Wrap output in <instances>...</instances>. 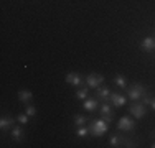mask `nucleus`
<instances>
[{
  "instance_id": "nucleus-1",
  "label": "nucleus",
  "mask_w": 155,
  "mask_h": 148,
  "mask_svg": "<svg viewBox=\"0 0 155 148\" xmlns=\"http://www.w3.org/2000/svg\"><path fill=\"white\" fill-rule=\"evenodd\" d=\"M109 130V124L101 118V120H94L89 124V135L91 137H102L106 132Z\"/></svg>"
},
{
  "instance_id": "nucleus-2",
  "label": "nucleus",
  "mask_w": 155,
  "mask_h": 148,
  "mask_svg": "<svg viewBox=\"0 0 155 148\" xmlns=\"http://www.w3.org/2000/svg\"><path fill=\"white\" fill-rule=\"evenodd\" d=\"M147 89L142 86V84H132L130 87H129L127 94H129V99H132V101H139V99H142L143 95L147 94Z\"/></svg>"
},
{
  "instance_id": "nucleus-3",
  "label": "nucleus",
  "mask_w": 155,
  "mask_h": 148,
  "mask_svg": "<svg viewBox=\"0 0 155 148\" xmlns=\"http://www.w3.org/2000/svg\"><path fill=\"white\" fill-rule=\"evenodd\" d=\"M102 82H104V76H102V74L91 72L89 76L86 77V86L91 87V89H97L99 86H102Z\"/></svg>"
},
{
  "instance_id": "nucleus-4",
  "label": "nucleus",
  "mask_w": 155,
  "mask_h": 148,
  "mask_svg": "<svg viewBox=\"0 0 155 148\" xmlns=\"http://www.w3.org/2000/svg\"><path fill=\"white\" fill-rule=\"evenodd\" d=\"M135 128V122L129 117H122L119 118L117 122V130H122V132H132Z\"/></svg>"
},
{
  "instance_id": "nucleus-5",
  "label": "nucleus",
  "mask_w": 155,
  "mask_h": 148,
  "mask_svg": "<svg viewBox=\"0 0 155 148\" xmlns=\"http://www.w3.org/2000/svg\"><path fill=\"white\" fill-rule=\"evenodd\" d=\"M129 114L135 118H142V117H145V114H147V107L143 105V104H132V105L129 107Z\"/></svg>"
},
{
  "instance_id": "nucleus-6",
  "label": "nucleus",
  "mask_w": 155,
  "mask_h": 148,
  "mask_svg": "<svg viewBox=\"0 0 155 148\" xmlns=\"http://www.w3.org/2000/svg\"><path fill=\"white\" fill-rule=\"evenodd\" d=\"M64 81L69 84V86H81L83 84V77H81V74L79 72H68L66 74V77H64Z\"/></svg>"
},
{
  "instance_id": "nucleus-7",
  "label": "nucleus",
  "mask_w": 155,
  "mask_h": 148,
  "mask_svg": "<svg viewBox=\"0 0 155 148\" xmlns=\"http://www.w3.org/2000/svg\"><path fill=\"white\" fill-rule=\"evenodd\" d=\"M109 102H110V105H114V107H117V109H119V107L125 105L127 97H124V95H120V94H116V92H110Z\"/></svg>"
},
{
  "instance_id": "nucleus-8",
  "label": "nucleus",
  "mask_w": 155,
  "mask_h": 148,
  "mask_svg": "<svg viewBox=\"0 0 155 148\" xmlns=\"http://www.w3.org/2000/svg\"><path fill=\"white\" fill-rule=\"evenodd\" d=\"M101 117L104 118L107 124L112 122V110H110V104L109 102H102V105H101Z\"/></svg>"
},
{
  "instance_id": "nucleus-9",
  "label": "nucleus",
  "mask_w": 155,
  "mask_h": 148,
  "mask_svg": "<svg viewBox=\"0 0 155 148\" xmlns=\"http://www.w3.org/2000/svg\"><path fill=\"white\" fill-rule=\"evenodd\" d=\"M96 95H97V99H101L102 102H109V95H110V91H109V87H106V86H99L97 89H96Z\"/></svg>"
},
{
  "instance_id": "nucleus-10",
  "label": "nucleus",
  "mask_w": 155,
  "mask_h": 148,
  "mask_svg": "<svg viewBox=\"0 0 155 148\" xmlns=\"http://www.w3.org/2000/svg\"><path fill=\"white\" fill-rule=\"evenodd\" d=\"M140 46H142L143 51H153V50H155V38H152V36H147V38H143Z\"/></svg>"
},
{
  "instance_id": "nucleus-11",
  "label": "nucleus",
  "mask_w": 155,
  "mask_h": 148,
  "mask_svg": "<svg viewBox=\"0 0 155 148\" xmlns=\"http://www.w3.org/2000/svg\"><path fill=\"white\" fill-rule=\"evenodd\" d=\"M13 124H15V118H12V117H2L0 118V128H2L3 132L10 130V128L13 127Z\"/></svg>"
},
{
  "instance_id": "nucleus-12",
  "label": "nucleus",
  "mask_w": 155,
  "mask_h": 148,
  "mask_svg": "<svg viewBox=\"0 0 155 148\" xmlns=\"http://www.w3.org/2000/svg\"><path fill=\"white\" fill-rule=\"evenodd\" d=\"M33 99V94L28 89H21V91H18V101L23 102V104H28Z\"/></svg>"
},
{
  "instance_id": "nucleus-13",
  "label": "nucleus",
  "mask_w": 155,
  "mask_h": 148,
  "mask_svg": "<svg viewBox=\"0 0 155 148\" xmlns=\"http://www.w3.org/2000/svg\"><path fill=\"white\" fill-rule=\"evenodd\" d=\"M10 137H12L15 142H21V140L25 138V132L21 130L20 127H13L12 130H10Z\"/></svg>"
},
{
  "instance_id": "nucleus-14",
  "label": "nucleus",
  "mask_w": 155,
  "mask_h": 148,
  "mask_svg": "<svg viewBox=\"0 0 155 148\" xmlns=\"http://www.w3.org/2000/svg\"><path fill=\"white\" fill-rule=\"evenodd\" d=\"M97 101L96 99H89L87 97L86 101H84V104H83V107H84V110H87V112H94L96 109H97Z\"/></svg>"
},
{
  "instance_id": "nucleus-15",
  "label": "nucleus",
  "mask_w": 155,
  "mask_h": 148,
  "mask_svg": "<svg viewBox=\"0 0 155 148\" xmlns=\"http://www.w3.org/2000/svg\"><path fill=\"white\" fill-rule=\"evenodd\" d=\"M114 84L120 89H127V81H125V77L122 74H116V76H114Z\"/></svg>"
},
{
  "instance_id": "nucleus-16",
  "label": "nucleus",
  "mask_w": 155,
  "mask_h": 148,
  "mask_svg": "<svg viewBox=\"0 0 155 148\" xmlns=\"http://www.w3.org/2000/svg\"><path fill=\"white\" fill-rule=\"evenodd\" d=\"M87 95H89V87H81L76 91V99H81V101H86Z\"/></svg>"
},
{
  "instance_id": "nucleus-17",
  "label": "nucleus",
  "mask_w": 155,
  "mask_h": 148,
  "mask_svg": "<svg viewBox=\"0 0 155 148\" xmlns=\"http://www.w3.org/2000/svg\"><path fill=\"white\" fill-rule=\"evenodd\" d=\"M76 135L78 137H87L89 135V127H86V125H83V127H76Z\"/></svg>"
},
{
  "instance_id": "nucleus-18",
  "label": "nucleus",
  "mask_w": 155,
  "mask_h": 148,
  "mask_svg": "<svg viewBox=\"0 0 155 148\" xmlns=\"http://www.w3.org/2000/svg\"><path fill=\"white\" fill-rule=\"evenodd\" d=\"M87 124V118L84 115H74V125L76 127H83V125Z\"/></svg>"
},
{
  "instance_id": "nucleus-19",
  "label": "nucleus",
  "mask_w": 155,
  "mask_h": 148,
  "mask_svg": "<svg viewBox=\"0 0 155 148\" xmlns=\"http://www.w3.org/2000/svg\"><path fill=\"white\" fill-rule=\"evenodd\" d=\"M120 140H122V137H119V135H112L110 137V146H120Z\"/></svg>"
},
{
  "instance_id": "nucleus-20",
  "label": "nucleus",
  "mask_w": 155,
  "mask_h": 148,
  "mask_svg": "<svg viewBox=\"0 0 155 148\" xmlns=\"http://www.w3.org/2000/svg\"><path fill=\"white\" fill-rule=\"evenodd\" d=\"M25 114H27L28 117H35L36 115V107L35 105H27V112Z\"/></svg>"
},
{
  "instance_id": "nucleus-21",
  "label": "nucleus",
  "mask_w": 155,
  "mask_h": 148,
  "mask_svg": "<svg viewBox=\"0 0 155 148\" xmlns=\"http://www.w3.org/2000/svg\"><path fill=\"white\" fill-rule=\"evenodd\" d=\"M17 120H18V124H28V120H30V117L27 115V114H20V115L17 117Z\"/></svg>"
},
{
  "instance_id": "nucleus-22",
  "label": "nucleus",
  "mask_w": 155,
  "mask_h": 148,
  "mask_svg": "<svg viewBox=\"0 0 155 148\" xmlns=\"http://www.w3.org/2000/svg\"><path fill=\"white\" fill-rule=\"evenodd\" d=\"M150 102H152V97L145 94V95L142 97V104H143V105H150Z\"/></svg>"
},
{
  "instance_id": "nucleus-23",
  "label": "nucleus",
  "mask_w": 155,
  "mask_h": 148,
  "mask_svg": "<svg viewBox=\"0 0 155 148\" xmlns=\"http://www.w3.org/2000/svg\"><path fill=\"white\" fill-rule=\"evenodd\" d=\"M150 107H152V109L155 110V99H152V102H150Z\"/></svg>"
},
{
  "instance_id": "nucleus-24",
  "label": "nucleus",
  "mask_w": 155,
  "mask_h": 148,
  "mask_svg": "<svg viewBox=\"0 0 155 148\" xmlns=\"http://www.w3.org/2000/svg\"><path fill=\"white\" fill-rule=\"evenodd\" d=\"M150 146H152V148H155V142H153V143H152V145H150Z\"/></svg>"
}]
</instances>
